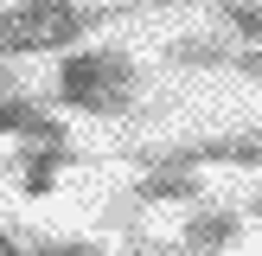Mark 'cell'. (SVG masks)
I'll list each match as a JSON object with an SVG mask.
<instances>
[{"label": "cell", "mask_w": 262, "mask_h": 256, "mask_svg": "<svg viewBox=\"0 0 262 256\" xmlns=\"http://www.w3.org/2000/svg\"><path fill=\"white\" fill-rule=\"evenodd\" d=\"M141 13V0H13L0 7V58L19 64L38 51H77L90 32H102L109 19Z\"/></svg>", "instance_id": "1"}, {"label": "cell", "mask_w": 262, "mask_h": 256, "mask_svg": "<svg viewBox=\"0 0 262 256\" xmlns=\"http://www.w3.org/2000/svg\"><path fill=\"white\" fill-rule=\"evenodd\" d=\"M51 102L71 115H96V122H128L141 115V64L122 45H77L58 58Z\"/></svg>", "instance_id": "2"}, {"label": "cell", "mask_w": 262, "mask_h": 256, "mask_svg": "<svg viewBox=\"0 0 262 256\" xmlns=\"http://www.w3.org/2000/svg\"><path fill=\"white\" fill-rule=\"evenodd\" d=\"M128 160L141 166H262V128H237V135H192V141H166V147H128Z\"/></svg>", "instance_id": "3"}, {"label": "cell", "mask_w": 262, "mask_h": 256, "mask_svg": "<svg viewBox=\"0 0 262 256\" xmlns=\"http://www.w3.org/2000/svg\"><path fill=\"white\" fill-rule=\"evenodd\" d=\"M0 135L7 141H71L64 115L51 102H38L19 83V64H7V58H0Z\"/></svg>", "instance_id": "4"}, {"label": "cell", "mask_w": 262, "mask_h": 256, "mask_svg": "<svg viewBox=\"0 0 262 256\" xmlns=\"http://www.w3.org/2000/svg\"><path fill=\"white\" fill-rule=\"evenodd\" d=\"M83 154L71 141H19L13 147V179H19L26 199H51V186L64 179V166H77Z\"/></svg>", "instance_id": "5"}, {"label": "cell", "mask_w": 262, "mask_h": 256, "mask_svg": "<svg viewBox=\"0 0 262 256\" xmlns=\"http://www.w3.org/2000/svg\"><path fill=\"white\" fill-rule=\"evenodd\" d=\"M237 237H243V211L237 205H192L186 230H179V243L192 256H224V250H237Z\"/></svg>", "instance_id": "6"}, {"label": "cell", "mask_w": 262, "mask_h": 256, "mask_svg": "<svg viewBox=\"0 0 262 256\" xmlns=\"http://www.w3.org/2000/svg\"><path fill=\"white\" fill-rule=\"evenodd\" d=\"M128 199H135L141 211H154V205H205V179L179 173V166H141V179L128 186Z\"/></svg>", "instance_id": "7"}, {"label": "cell", "mask_w": 262, "mask_h": 256, "mask_svg": "<svg viewBox=\"0 0 262 256\" xmlns=\"http://www.w3.org/2000/svg\"><path fill=\"white\" fill-rule=\"evenodd\" d=\"M230 58H237V38H224V32H186L166 45L173 71H230Z\"/></svg>", "instance_id": "8"}, {"label": "cell", "mask_w": 262, "mask_h": 256, "mask_svg": "<svg viewBox=\"0 0 262 256\" xmlns=\"http://www.w3.org/2000/svg\"><path fill=\"white\" fill-rule=\"evenodd\" d=\"M217 26L237 45H262V0H217Z\"/></svg>", "instance_id": "9"}, {"label": "cell", "mask_w": 262, "mask_h": 256, "mask_svg": "<svg viewBox=\"0 0 262 256\" xmlns=\"http://www.w3.org/2000/svg\"><path fill=\"white\" fill-rule=\"evenodd\" d=\"M122 256H192L179 237H154V230H128L122 237Z\"/></svg>", "instance_id": "10"}, {"label": "cell", "mask_w": 262, "mask_h": 256, "mask_svg": "<svg viewBox=\"0 0 262 256\" xmlns=\"http://www.w3.org/2000/svg\"><path fill=\"white\" fill-rule=\"evenodd\" d=\"M32 256H102L96 237H26Z\"/></svg>", "instance_id": "11"}, {"label": "cell", "mask_w": 262, "mask_h": 256, "mask_svg": "<svg viewBox=\"0 0 262 256\" xmlns=\"http://www.w3.org/2000/svg\"><path fill=\"white\" fill-rule=\"evenodd\" d=\"M102 224H109V230H122V237H128V230H141V205L128 199V192H115V199L102 205Z\"/></svg>", "instance_id": "12"}, {"label": "cell", "mask_w": 262, "mask_h": 256, "mask_svg": "<svg viewBox=\"0 0 262 256\" xmlns=\"http://www.w3.org/2000/svg\"><path fill=\"white\" fill-rule=\"evenodd\" d=\"M0 256H32V243H26V230L0 224Z\"/></svg>", "instance_id": "13"}, {"label": "cell", "mask_w": 262, "mask_h": 256, "mask_svg": "<svg viewBox=\"0 0 262 256\" xmlns=\"http://www.w3.org/2000/svg\"><path fill=\"white\" fill-rule=\"evenodd\" d=\"M250 211H256V224H262V186H256V199H250Z\"/></svg>", "instance_id": "14"}]
</instances>
